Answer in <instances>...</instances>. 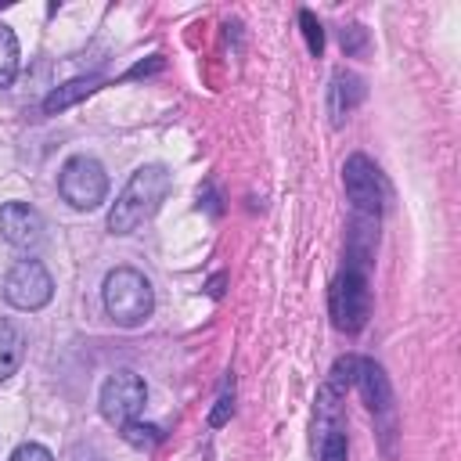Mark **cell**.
Wrapping results in <instances>:
<instances>
[{"label": "cell", "instance_id": "obj_1", "mask_svg": "<svg viewBox=\"0 0 461 461\" xmlns=\"http://www.w3.org/2000/svg\"><path fill=\"white\" fill-rule=\"evenodd\" d=\"M169 187H173V176H169L166 166H158V162L140 166L126 180L122 194L115 198V205L108 212V230L112 234H133L140 223H148L158 212V205L166 202Z\"/></svg>", "mask_w": 461, "mask_h": 461}, {"label": "cell", "instance_id": "obj_2", "mask_svg": "<svg viewBox=\"0 0 461 461\" xmlns=\"http://www.w3.org/2000/svg\"><path fill=\"white\" fill-rule=\"evenodd\" d=\"M104 310L119 328H137L155 310L151 281L133 267H115L104 277Z\"/></svg>", "mask_w": 461, "mask_h": 461}, {"label": "cell", "instance_id": "obj_3", "mask_svg": "<svg viewBox=\"0 0 461 461\" xmlns=\"http://www.w3.org/2000/svg\"><path fill=\"white\" fill-rule=\"evenodd\" d=\"M328 310H331V321L339 331H360L371 317V288H367V277L353 267H346L335 281H331V292H328Z\"/></svg>", "mask_w": 461, "mask_h": 461}, {"label": "cell", "instance_id": "obj_4", "mask_svg": "<svg viewBox=\"0 0 461 461\" xmlns=\"http://www.w3.org/2000/svg\"><path fill=\"white\" fill-rule=\"evenodd\" d=\"M58 191L61 198L72 205V209H97L108 194V173L97 158L90 155H72L65 166H61V176H58Z\"/></svg>", "mask_w": 461, "mask_h": 461}, {"label": "cell", "instance_id": "obj_5", "mask_svg": "<svg viewBox=\"0 0 461 461\" xmlns=\"http://www.w3.org/2000/svg\"><path fill=\"white\" fill-rule=\"evenodd\" d=\"M54 295V281L40 259H18L4 277V299L14 310H40Z\"/></svg>", "mask_w": 461, "mask_h": 461}, {"label": "cell", "instance_id": "obj_6", "mask_svg": "<svg viewBox=\"0 0 461 461\" xmlns=\"http://www.w3.org/2000/svg\"><path fill=\"white\" fill-rule=\"evenodd\" d=\"M144 400H148V385L140 375L133 371H115L104 378L101 385V414L112 421V425H126L133 421L140 411H144Z\"/></svg>", "mask_w": 461, "mask_h": 461}, {"label": "cell", "instance_id": "obj_7", "mask_svg": "<svg viewBox=\"0 0 461 461\" xmlns=\"http://www.w3.org/2000/svg\"><path fill=\"white\" fill-rule=\"evenodd\" d=\"M342 180H346V194L360 212H378L382 209V180L378 169L367 155H349L342 166Z\"/></svg>", "mask_w": 461, "mask_h": 461}, {"label": "cell", "instance_id": "obj_8", "mask_svg": "<svg viewBox=\"0 0 461 461\" xmlns=\"http://www.w3.org/2000/svg\"><path fill=\"white\" fill-rule=\"evenodd\" d=\"M0 238L14 249H36L43 241V216L25 202L0 205Z\"/></svg>", "mask_w": 461, "mask_h": 461}, {"label": "cell", "instance_id": "obj_9", "mask_svg": "<svg viewBox=\"0 0 461 461\" xmlns=\"http://www.w3.org/2000/svg\"><path fill=\"white\" fill-rule=\"evenodd\" d=\"M364 97V86H360V79L353 76V72H335L331 76V90H328V112H331V122L335 126H342V119L353 112V104Z\"/></svg>", "mask_w": 461, "mask_h": 461}, {"label": "cell", "instance_id": "obj_10", "mask_svg": "<svg viewBox=\"0 0 461 461\" xmlns=\"http://www.w3.org/2000/svg\"><path fill=\"white\" fill-rule=\"evenodd\" d=\"M353 385H360L364 403H367L371 411H385V407H389V382H385V375H382V367H378L375 360H357V378H353Z\"/></svg>", "mask_w": 461, "mask_h": 461}, {"label": "cell", "instance_id": "obj_11", "mask_svg": "<svg viewBox=\"0 0 461 461\" xmlns=\"http://www.w3.org/2000/svg\"><path fill=\"white\" fill-rule=\"evenodd\" d=\"M97 86H101V79H97V76H90V79H68V83L54 86V90L43 97V115H54V112H61V108H68V104H76V101L90 97Z\"/></svg>", "mask_w": 461, "mask_h": 461}, {"label": "cell", "instance_id": "obj_12", "mask_svg": "<svg viewBox=\"0 0 461 461\" xmlns=\"http://www.w3.org/2000/svg\"><path fill=\"white\" fill-rule=\"evenodd\" d=\"M25 357V335L18 324L0 321V382H7Z\"/></svg>", "mask_w": 461, "mask_h": 461}, {"label": "cell", "instance_id": "obj_13", "mask_svg": "<svg viewBox=\"0 0 461 461\" xmlns=\"http://www.w3.org/2000/svg\"><path fill=\"white\" fill-rule=\"evenodd\" d=\"M18 76V40L7 25H0V90H7Z\"/></svg>", "mask_w": 461, "mask_h": 461}, {"label": "cell", "instance_id": "obj_14", "mask_svg": "<svg viewBox=\"0 0 461 461\" xmlns=\"http://www.w3.org/2000/svg\"><path fill=\"white\" fill-rule=\"evenodd\" d=\"M321 461H346V432L339 421H328L321 432Z\"/></svg>", "mask_w": 461, "mask_h": 461}, {"label": "cell", "instance_id": "obj_15", "mask_svg": "<svg viewBox=\"0 0 461 461\" xmlns=\"http://www.w3.org/2000/svg\"><path fill=\"white\" fill-rule=\"evenodd\" d=\"M122 429V439L130 443V447H144V450H151L158 439H162V432L155 429V425H144V421H126V425H119Z\"/></svg>", "mask_w": 461, "mask_h": 461}, {"label": "cell", "instance_id": "obj_16", "mask_svg": "<svg viewBox=\"0 0 461 461\" xmlns=\"http://www.w3.org/2000/svg\"><path fill=\"white\" fill-rule=\"evenodd\" d=\"M353 378H357V357H342V360L331 367V382H328V385H331L335 393H342L346 385H353Z\"/></svg>", "mask_w": 461, "mask_h": 461}, {"label": "cell", "instance_id": "obj_17", "mask_svg": "<svg viewBox=\"0 0 461 461\" xmlns=\"http://www.w3.org/2000/svg\"><path fill=\"white\" fill-rule=\"evenodd\" d=\"M299 22H303V32H306V47H310V54H321V50H324V32H321V22H317L310 11H299Z\"/></svg>", "mask_w": 461, "mask_h": 461}, {"label": "cell", "instance_id": "obj_18", "mask_svg": "<svg viewBox=\"0 0 461 461\" xmlns=\"http://www.w3.org/2000/svg\"><path fill=\"white\" fill-rule=\"evenodd\" d=\"M11 461H54V454H50L47 447H40V443H22V447L11 454Z\"/></svg>", "mask_w": 461, "mask_h": 461}, {"label": "cell", "instance_id": "obj_19", "mask_svg": "<svg viewBox=\"0 0 461 461\" xmlns=\"http://www.w3.org/2000/svg\"><path fill=\"white\" fill-rule=\"evenodd\" d=\"M230 411H234V396L230 393H220V400H216V407L209 414V425H223L230 418Z\"/></svg>", "mask_w": 461, "mask_h": 461}, {"label": "cell", "instance_id": "obj_20", "mask_svg": "<svg viewBox=\"0 0 461 461\" xmlns=\"http://www.w3.org/2000/svg\"><path fill=\"white\" fill-rule=\"evenodd\" d=\"M90 461H101V457H90Z\"/></svg>", "mask_w": 461, "mask_h": 461}]
</instances>
